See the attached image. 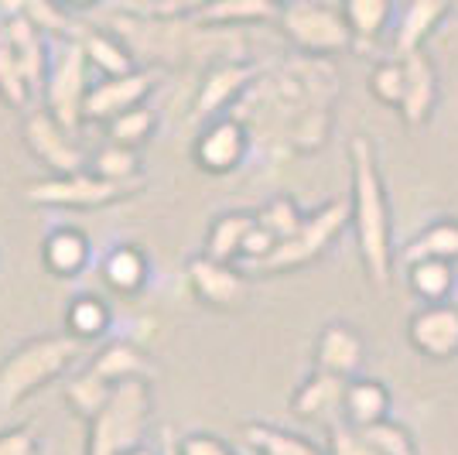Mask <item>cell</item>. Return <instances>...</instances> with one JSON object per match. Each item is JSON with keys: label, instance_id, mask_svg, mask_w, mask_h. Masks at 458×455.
Returning <instances> with one entry per match:
<instances>
[{"label": "cell", "instance_id": "30", "mask_svg": "<svg viewBox=\"0 0 458 455\" xmlns=\"http://www.w3.org/2000/svg\"><path fill=\"white\" fill-rule=\"evenodd\" d=\"M114 394V383L110 380H103L96 370H79V373H69L65 377V387H62V398L69 404V411L82 421H93L103 408H106V400Z\"/></svg>", "mask_w": 458, "mask_h": 455}, {"label": "cell", "instance_id": "23", "mask_svg": "<svg viewBox=\"0 0 458 455\" xmlns=\"http://www.w3.org/2000/svg\"><path fill=\"white\" fill-rule=\"evenodd\" d=\"M390 391L386 383L377 377H352L345 383V400H343V421L352 428H369L383 417H390Z\"/></svg>", "mask_w": 458, "mask_h": 455}, {"label": "cell", "instance_id": "46", "mask_svg": "<svg viewBox=\"0 0 458 455\" xmlns=\"http://www.w3.org/2000/svg\"><path fill=\"white\" fill-rule=\"evenodd\" d=\"M123 455H161V452L151 449V445H137V449H131V452H123Z\"/></svg>", "mask_w": 458, "mask_h": 455}, {"label": "cell", "instance_id": "45", "mask_svg": "<svg viewBox=\"0 0 458 455\" xmlns=\"http://www.w3.org/2000/svg\"><path fill=\"white\" fill-rule=\"evenodd\" d=\"M65 7H72V11H89V7H96L99 0H62Z\"/></svg>", "mask_w": 458, "mask_h": 455}, {"label": "cell", "instance_id": "14", "mask_svg": "<svg viewBox=\"0 0 458 455\" xmlns=\"http://www.w3.org/2000/svg\"><path fill=\"white\" fill-rule=\"evenodd\" d=\"M185 281H189L191 295L209 308H223L233 312L247 302V278L240 267L226 264V261H216L209 253H199L185 270Z\"/></svg>", "mask_w": 458, "mask_h": 455}, {"label": "cell", "instance_id": "33", "mask_svg": "<svg viewBox=\"0 0 458 455\" xmlns=\"http://www.w3.org/2000/svg\"><path fill=\"white\" fill-rule=\"evenodd\" d=\"M247 442L250 449H257L260 455H328L315 442H308L305 435L284 432L277 425H250Z\"/></svg>", "mask_w": 458, "mask_h": 455}, {"label": "cell", "instance_id": "47", "mask_svg": "<svg viewBox=\"0 0 458 455\" xmlns=\"http://www.w3.org/2000/svg\"><path fill=\"white\" fill-rule=\"evenodd\" d=\"M452 11H455V18H458V0H452Z\"/></svg>", "mask_w": 458, "mask_h": 455}, {"label": "cell", "instance_id": "7", "mask_svg": "<svg viewBox=\"0 0 458 455\" xmlns=\"http://www.w3.org/2000/svg\"><path fill=\"white\" fill-rule=\"evenodd\" d=\"M89 58L82 52L79 35L58 39L52 48V65H48V79H45V110L55 116L65 131L76 133L86 120H82V107H86V93H89Z\"/></svg>", "mask_w": 458, "mask_h": 455}, {"label": "cell", "instance_id": "27", "mask_svg": "<svg viewBox=\"0 0 458 455\" xmlns=\"http://www.w3.org/2000/svg\"><path fill=\"white\" fill-rule=\"evenodd\" d=\"M394 11L397 0H343V14L345 24L352 28L356 52H369L383 39V31L394 24Z\"/></svg>", "mask_w": 458, "mask_h": 455}, {"label": "cell", "instance_id": "15", "mask_svg": "<svg viewBox=\"0 0 458 455\" xmlns=\"http://www.w3.org/2000/svg\"><path fill=\"white\" fill-rule=\"evenodd\" d=\"M154 90V76L144 69H134L127 76H103L99 82L89 86L86 93V107H82V120L93 124H110L114 116L127 114L140 107Z\"/></svg>", "mask_w": 458, "mask_h": 455}, {"label": "cell", "instance_id": "25", "mask_svg": "<svg viewBox=\"0 0 458 455\" xmlns=\"http://www.w3.org/2000/svg\"><path fill=\"white\" fill-rule=\"evenodd\" d=\"M448 261L458 264V219H435L420 229L418 236H411L401 250H397V267H407L414 261Z\"/></svg>", "mask_w": 458, "mask_h": 455}, {"label": "cell", "instance_id": "17", "mask_svg": "<svg viewBox=\"0 0 458 455\" xmlns=\"http://www.w3.org/2000/svg\"><path fill=\"white\" fill-rule=\"evenodd\" d=\"M452 14V0H403L401 14L394 21V56L401 58L428 48V39Z\"/></svg>", "mask_w": 458, "mask_h": 455}, {"label": "cell", "instance_id": "48", "mask_svg": "<svg viewBox=\"0 0 458 455\" xmlns=\"http://www.w3.org/2000/svg\"><path fill=\"white\" fill-rule=\"evenodd\" d=\"M0 18H4V14H0Z\"/></svg>", "mask_w": 458, "mask_h": 455}, {"label": "cell", "instance_id": "21", "mask_svg": "<svg viewBox=\"0 0 458 455\" xmlns=\"http://www.w3.org/2000/svg\"><path fill=\"white\" fill-rule=\"evenodd\" d=\"M89 257H93L89 236L76 227L48 229V236L41 240V264H45L48 274H55L62 281L79 278L89 267Z\"/></svg>", "mask_w": 458, "mask_h": 455}, {"label": "cell", "instance_id": "4", "mask_svg": "<svg viewBox=\"0 0 458 455\" xmlns=\"http://www.w3.org/2000/svg\"><path fill=\"white\" fill-rule=\"evenodd\" d=\"M151 421V380H127L114 383L106 408L86 421V455H123L144 445Z\"/></svg>", "mask_w": 458, "mask_h": 455}, {"label": "cell", "instance_id": "10", "mask_svg": "<svg viewBox=\"0 0 458 455\" xmlns=\"http://www.w3.org/2000/svg\"><path fill=\"white\" fill-rule=\"evenodd\" d=\"M250 144H253V137H250L247 124L240 116H216L195 133L191 161L206 175H229V171H236L247 161Z\"/></svg>", "mask_w": 458, "mask_h": 455}, {"label": "cell", "instance_id": "44", "mask_svg": "<svg viewBox=\"0 0 458 455\" xmlns=\"http://www.w3.org/2000/svg\"><path fill=\"white\" fill-rule=\"evenodd\" d=\"M161 455H178V442H174L172 432H161V449H157Z\"/></svg>", "mask_w": 458, "mask_h": 455}, {"label": "cell", "instance_id": "9", "mask_svg": "<svg viewBox=\"0 0 458 455\" xmlns=\"http://www.w3.org/2000/svg\"><path fill=\"white\" fill-rule=\"evenodd\" d=\"M257 76H260V65L243 62V58L212 62L199 82V93L191 99V120H216V116L233 114V107L243 99Z\"/></svg>", "mask_w": 458, "mask_h": 455}, {"label": "cell", "instance_id": "32", "mask_svg": "<svg viewBox=\"0 0 458 455\" xmlns=\"http://www.w3.org/2000/svg\"><path fill=\"white\" fill-rule=\"evenodd\" d=\"M110 308L99 295H76L65 308V332L79 342H96L110 332Z\"/></svg>", "mask_w": 458, "mask_h": 455}, {"label": "cell", "instance_id": "39", "mask_svg": "<svg viewBox=\"0 0 458 455\" xmlns=\"http://www.w3.org/2000/svg\"><path fill=\"white\" fill-rule=\"evenodd\" d=\"M369 93L380 99L383 107H401V96H403V62L397 56L394 58H383L373 65L369 73Z\"/></svg>", "mask_w": 458, "mask_h": 455}, {"label": "cell", "instance_id": "19", "mask_svg": "<svg viewBox=\"0 0 458 455\" xmlns=\"http://www.w3.org/2000/svg\"><path fill=\"white\" fill-rule=\"evenodd\" d=\"M284 0H202L189 14L199 28H236V24H267L281 18Z\"/></svg>", "mask_w": 458, "mask_h": 455}, {"label": "cell", "instance_id": "31", "mask_svg": "<svg viewBox=\"0 0 458 455\" xmlns=\"http://www.w3.org/2000/svg\"><path fill=\"white\" fill-rule=\"evenodd\" d=\"M0 14L4 18H28L31 24H38L48 39L76 35L62 0H0Z\"/></svg>", "mask_w": 458, "mask_h": 455}, {"label": "cell", "instance_id": "29", "mask_svg": "<svg viewBox=\"0 0 458 455\" xmlns=\"http://www.w3.org/2000/svg\"><path fill=\"white\" fill-rule=\"evenodd\" d=\"M403 281H407V288L424 305H435V302H452L458 274H455V264L428 257V261H414V264L403 267Z\"/></svg>", "mask_w": 458, "mask_h": 455}, {"label": "cell", "instance_id": "28", "mask_svg": "<svg viewBox=\"0 0 458 455\" xmlns=\"http://www.w3.org/2000/svg\"><path fill=\"white\" fill-rule=\"evenodd\" d=\"M79 41H82V52H86L89 65L99 76H127V73L137 69L134 52H131V45L120 35L99 31V28H86V31H79Z\"/></svg>", "mask_w": 458, "mask_h": 455}, {"label": "cell", "instance_id": "42", "mask_svg": "<svg viewBox=\"0 0 458 455\" xmlns=\"http://www.w3.org/2000/svg\"><path fill=\"white\" fill-rule=\"evenodd\" d=\"M0 455H41V438L31 432V425L0 432Z\"/></svg>", "mask_w": 458, "mask_h": 455}, {"label": "cell", "instance_id": "22", "mask_svg": "<svg viewBox=\"0 0 458 455\" xmlns=\"http://www.w3.org/2000/svg\"><path fill=\"white\" fill-rule=\"evenodd\" d=\"M99 278L116 295H137L140 288L148 285V278H151V257H148V250H140L137 244H116L103 257Z\"/></svg>", "mask_w": 458, "mask_h": 455}, {"label": "cell", "instance_id": "18", "mask_svg": "<svg viewBox=\"0 0 458 455\" xmlns=\"http://www.w3.org/2000/svg\"><path fill=\"white\" fill-rule=\"evenodd\" d=\"M345 383H349L345 377L315 370L291 394V415L301 417V421H328V425H335V417L343 421Z\"/></svg>", "mask_w": 458, "mask_h": 455}, {"label": "cell", "instance_id": "34", "mask_svg": "<svg viewBox=\"0 0 458 455\" xmlns=\"http://www.w3.org/2000/svg\"><path fill=\"white\" fill-rule=\"evenodd\" d=\"M31 96H35V90H31V82H28V73H24V65H21L18 52H14V45L7 41V35L0 31V99H4L7 107H14V110H24Z\"/></svg>", "mask_w": 458, "mask_h": 455}, {"label": "cell", "instance_id": "38", "mask_svg": "<svg viewBox=\"0 0 458 455\" xmlns=\"http://www.w3.org/2000/svg\"><path fill=\"white\" fill-rule=\"evenodd\" d=\"M363 435L377 445V452L380 455H418V442H414V435H411V428L401 425V421L383 417V421H377V425L363 428Z\"/></svg>", "mask_w": 458, "mask_h": 455}, {"label": "cell", "instance_id": "16", "mask_svg": "<svg viewBox=\"0 0 458 455\" xmlns=\"http://www.w3.org/2000/svg\"><path fill=\"white\" fill-rule=\"evenodd\" d=\"M363 363H366V342L356 325L335 319V322H328L318 332V339H315V370L352 380L363 373Z\"/></svg>", "mask_w": 458, "mask_h": 455}, {"label": "cell", "instance_id": "20", "mask_svg": "<svg viewBox=\"0 0 458 455\" xmlns=\"http://www.w3.org/2000/svg\"><path fill=\"white\" fill-rule=\"evenodd\" d=\"M0 31L14 45L21 65H24V73H28L31 90L41 93V90H45V79H48V65H52L48 35L41 31L38 24H31L28 18H0Z\"/></svg>", "mask_w": 458, "mask_h": 455}, {"label": "cell", "instance_id": "6", "mask_svg": "<svg viewBox=\"0 0 458 455\" xmlns=\"http://www.w3.org/2000/svg\"><path fill=\"white\" fill-rule=\"evenodd\" d=\"M277 24L301 56L332 58L343 52H356V39H352V28L345 24L343 7L335 11L318 0H284Z\"/></svg>", "mask_w": 458, "mask_h": 455}, {"label": "cell", "instance_id": "2", "mask_svg": "<svg viewBox=\"0 0 458 455\" xmlns=\"http://www.w3.org/2000/svg\"><path fill=\"white\" fill-rule=\"evenodd\" d=\"M349 209H352V233L363 261L366 281L386 291L397 270V244H394V219H390V195L383 185V171L377 161V144L366 133L349 137Z\"/></svg>", "mask_w": 458, "mask_h": 455}, {"label": "cell", "instance_id": "24", "mask_svg": "<svg viewBox=\"0 0 458 455\" xmlns=\"http://www.w3.org/2000/svg\"><path fill=\"white\" fill-rule=\"evenodd\" d=\"M89 370H96L99 377L110 380V383H127V380H151L154 363L137 342L114 339L89 360Z\"/></svg>", "mask_w": 458, "mask_h": 455}, {"label": "cell", "instance_id": "12", "mask_svg": "<svg viewBox=\"0 0 458 455\" xmlns=\"http://www.w3.org/2000/svg\"><path fill=\"white\" fill-rule=\"evenodd\" d=\"M403 62V96L397 114L407 124V131H420L431 124V116L438 110L441 99V79L438 65L428 48H418L411 56H401Z\"/></svg>", "mask_w": 458, "mask_h": 455}, {"label": "cell", "instance_id": "43", "mask_svg": "<svg viewBox=\"0 0 458 455\" xmlns=\"http://www.w3.org/2000/svg\"><path fill=\"white\" fill-rule=\"evenodd\" d=\"M274 247H277V236L257 223V227L250 229L247 244H243V261H247L250 267H257L260 261H267L270 253H274Z\"/></svg>", "mask_w": 458, "mask_h": 455}, {"label": "cell", "instance_id": "5", "mask_svg": "<svg viewBox=\"0 0 458 455\" xmlns=\"http://www.w3.org/2000/svg\"><path fill=\"white\" fill-rule=\"evenodd\" d=\"M352 223V209L345 199H328L325 206L308 212L301 229L294 236L281 240L267 261L253 267L257 274H291V270H305V267L318 264L332 244L343 236V229Z\"/></svg>", "mask_w": 458, "mask_h": 455}, {"label": "cell", "instance_id": "41", "mask_svg": "<svg viewBox=\"0 0 458 455\" xmlns=\"http://www.w3.org/2000/svg\"><path fill=\"white\" fill-rule=\"evenodd\" d=\"M178 455H240L226 438L212 432H189L178 438Z\"/></svg>", "mask_w": 458, "mask_h": 455}, {"label": "cell", "instance_id": "1", "mask_svg": "<svg viewBox=\"0 0 458 455\" xmlns=\"http://www.w3.org/2000/svg\"><path fill=\"white\" fill-rule=\"evenodd\" d=\"M339 76L328 58L298 56L260 69L233 116L247 124L253 141H267L287 154H318L332 137Z\"/></svg>", "mask_w": 458, "mask_h": 455}, {"label": "cell", "instance_id": "3", "mask_svg": "<svg viewBox=\"0 0 458 455\" xmlns=\"http://www.w3.org/2000/svg\"><path fill=\"white\" fill-rule=\"evenodd\" d=\"M82 342L69 332L38 336V339L18 346L7 360L0 363V411L18 408L28 394L48 387L52 380L65 377L76 366Z\"/></svg>", "mask_w": 458, "mask_h": 455}, {"label": "cell", "instance_id": "35", "mask_svg": "<svg viewBox=\"0 0 458 455\" xmlns=\"http://www.w3.org/2000/svg\"><path fill=\"white\" fill-rule=\"evenodd\" d=\"M154 131H157V114H154L148 103H140L127 114L114 116L106 124V141L110 144H120V148H140L144 141H151Z\"/></svg>", "mask_w": 458, "mask_h": 455}, {"label": "cell", "instance_id": "36", "mask_svg": "<svg viewBox=\"0 0 458 455\" xmlns=\"http://www.w3.org/2000/svg\"><path fill=\"white\" fill-rule=\"evenodd\" d=\"M89 171H96L99 178L116 182V185H131L140 178V158L134 148H120V144H103L99 151L89 158Z\"/></svg>", "mask_w": 458, "mask_h": 455}, {"label": "cell", "instance_id": "8", "mask_svg": "<svg viewBox=\"0 0 458 455\" xmlns=\"http://www.w3.org/2000/svg\"><path fill=\"white\" fill-rule=\"evenodd\" d=\"M123 195V185L99 178L96 171H76V175H52L45 182H35L24 189V199L48 209H103Z\"/></svg>", "mask_w": 458, "mask_h": 455}, {"label": "cell", "instance_id": "26", "mask_svg": "<svg viewBox=\"0 0 458 455\" xmlns=\"http://www.w3.org/2000/svg\"><path fill=\"white\" fill-rule=\"evenodd\" d=\"M257 227V212H247V209H229L223 216L212 219L209 233H206V250L216 261H226V264H236L243 261V244H247L250 229Z\"/></svg>", "mask_w": 458, "mask_h": 455}, {"label": "cell", "instance_id": "40", "mask_svg": "<svg viewBox=\"0 0 458 455\" xmlns=\"http://www.w3.org/2000/svg\"><path fill=\"white\" fill-rule=\"evenodd\" d=\"M328 455H380V452L363 435V428H352L345 421H335V425H328Z\"/></svg>", "mask_w": 458, "mask_h": 455}, {"label": "cell", "instance_id": "13", "mask_svg": "<svg viewBox=\"0 0 458 455\" xmlns=\"http://www.w3.org/2000/svg\"><path fill=\"white\" fill-rule=\"evenodd\" d=\"M407 342L424 360H455L458 356V305L435 302L420 305L407 319Z\"/></svg>", "mask_w": 458, "mask_h": 455}, {"label": "cell", "instance_id": "37", "mask_svg": "<svg viewBox=\"0 0 458 455\" xmlns=\"http://www.w3.org/2000/svg\"><path fill=\"white\" fill-rule=\"evenodd\" d=\"M305 216L308 212L291 195H274L270 202H264V206L257 209V223L267 229V233H274L277 244L287 240V236H294L301 229V223H305Z\"/></svg>", "mask_w": 458, "mask_h": 455}, {"label": "cell", "instance_id": "11", "mask_svg": "<svg viewBox=\"0 0 458 455\" xmlns=\"http://www.w3.org/2000/svg\"><path fill=\"white\" fill-rule=\"evenodd\" d=\"M24 144L48 168V175H76L89 168L86 154L72 141V131H65L48 110H35L24 116Z\"/></svg>", "mask_w": 458, "mask_h": 455}]
</instances>
